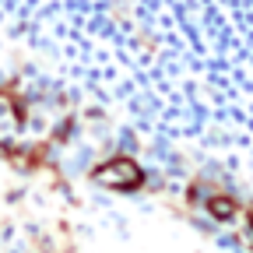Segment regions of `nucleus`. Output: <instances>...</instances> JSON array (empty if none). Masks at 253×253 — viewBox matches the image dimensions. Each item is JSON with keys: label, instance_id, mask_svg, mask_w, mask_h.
<instances>
[{"label": "nucleus", "instance_id": "f257e3e1", "mask_svg": "<svg viewBox=\"0 0 253 253\" xmlns=\"http://www.w3.org/2000/svg\"><path fill=\"white\" fill-rule=\"evenodd\" d=\"M141 179H144V172L130 158H109V162H102L95 169V183H102L109 190H137Z\"/></svg>", "mask_w": 253, "mask_h": 253}]
</instances>
